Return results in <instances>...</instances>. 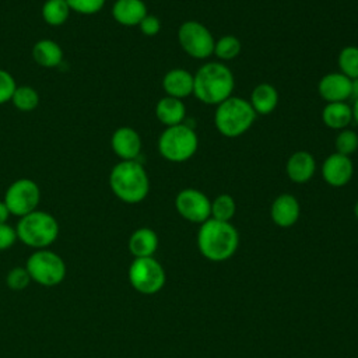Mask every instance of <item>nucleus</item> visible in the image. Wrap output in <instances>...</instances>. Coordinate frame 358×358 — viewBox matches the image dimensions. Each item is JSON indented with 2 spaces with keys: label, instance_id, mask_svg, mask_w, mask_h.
Wrapping results in <instances>:
<instances>
[{
  "label": "nucleus",
  "instance_id": "nucleus-1",
  "mask_svg": "<svg viewBox=\"0 0 358 358\" xmlns=\"http://www.w3.org/2000/svg\"><path fill=\"white\" fill-rule=\"evenodd\" d=\"M234 88V74L224 63L207 62L193 74V95L203 103L217 106L232 95Z\"/></svg>",
  "mask_w": 358,
  "mask_h": 358
},
{
  "label": "nucleus",
  "instance_id": "nucleus-2",
  "mask_svg": "<svg viewBox=\"0 0 358 358\" xmlns=\"http://www.w3.org/2000/svg\"><path fill=\"white\" fill-rule=\"evenodd\" d=\"M239 245V235L231 222L208 218L200 224L197 246L200 253L211 262H224L232 257Z\"/></svg>",
  "mask_w": 358,
  "mask_h": 358
},
{
  "label": "nucleus",
  "instance_id": "nucleus-3",
  "mask_svg": "<svg viewBox=\"0 0 358 358\" xmlns=\"http://www.w3.org/2000/svg\"><path fill=\"white\" fill-rule=\"evenodd\" d=\"M109 186L119 200L136 204L148 196L150 179L145 168L137 159L120 161L109 173Z\"/></svg>",
  "mask_w": 358,
  "mask_h": 358
},
{
  "label": "nucleus",
  "instance_id": "nucleus-4",
  "mask_svg": "<svg viewBox=\"0 0 358 358\" xmlns=\"http://www.w3.org/2000/svg\"><path fill=\"white\" fill-rule=\"evenodd\" d=\"M256 120V112L249 101L239 96H229L217 105L214 126L224 137H239L246 133Z\"/></svg>",
  "mask_w": 358,
  "mask_h": 358
},
{
  "label": "nucleus",
  "instance_id": "nucleus-5",
  "mask_svg": "<svg viewBox=\"0 0 358 358\" xmlns=\"http://www.w3.org/2000/svg\"><path fill=\"white\" fill-rule=\"evenodd\" d=\"M15 231L24 245L36 250L46 249L59 236V222L50 213L35 210L20 218Z\"/></svg>",
  "mask_w": 358,
  "mask_h": 358
},
{
  "label": "nucleus",
  "instance_id": "nucleus-6",
  "mask_svg": "<svg viewBox=\"0 0 358 358\" xmlns=\"http://www.w3.org/2000/svg\"><path fill=\"white\" fill-rule=\"evenodd\" d=\"M158 152L169 162H185L190 159L199 147L194 127L180 123L166 127L158 137Z\"/></svg>",
  "mask_w": 358,
  "mask_h": 358
},
{
  "label": "nucleus",
  "instance_id": "nucleus-7",
  "mask_svg": "<svg viewBox=\"0 0 358 358\" xmlns=\"http://www.w3.org/2000/svg\"><path fill=\"white\" fill-rule=\"evenodd\" d=\"M25 268L28 270L31 280L43 287H55L60 284L67 271L64 260L49 249H38L29 255Z\"/></svg>",
  "mask_w": 358,
  "mask_h": 358
},
{
  "label": "nucleus",
  "instance_id": "nucleus-8",
  "mask_svg": "<svg viewBox=\"0 0 358 358\" xmlns=\"http://www.w3.org/2000/svg\"><path fill=\"white\" fill-rule=\"evenodd\" d=\"M178 41L185 53L194 59H207L214 52L215 39L210 29L199 21L182 22L178 29Z\"/></svg>",
  "mask_w": 358,
  "mask_h": 358
},
{
  "label": "nucleus",
  "instance_id": "nucleus-9",
  "mask_svg": "<svg viewBox=\"0 0 358 358\" xmlns=\"http://www.w3.org/2000/svg\"><path fill=\"white\" fill-rule=\"evenodd\" d=\"M131 287L144 295L161 291L165 284V271L154 257H136L129 267Z\"/></svg>",
  "mask_w": 358,
  "mask_h": 358
},
{
  "label": "nucleus",
  "instance_id": "nucleus-10",
  "mask_svg": "<svg viewBox=\"0 0 358 358\" xmlns=\"http://www.w3.org/2000/svg\"><path fill=\"white\" fill-rule=\"evenodd\" d=\"M3 201L10 214L21 218L36 210L41 201V189L35 180L21 178L8 185Z\"/></svg>",
  "mask_w": 358,
  "mask_h": 358
},
{
  "label": "nucleus",
  "instance_id": "nucleus-11",
  "mask_svg": "<svg viewBox=\"0 0 358 358\" xmlns=\"http://www.w3.org/2000/svg\"><path fill=\"white\" fill-rule=\"evenodd\" d=\"M176 211L189 222L203 224L211 217V200L200 190L187 187L175 197Z\"/></svg>",
  "mask_w": 358,
  "mask_h": 358
},
{
  "label": "nucleus",
  "instance_id": "nucleus-12",
  "mask_svg": "<svg viewBox=\"0 0 358 358\" xmlns=\"http://www.w3.org/2000/svg\"><path fill=\"white\" fill-rule=\"evenodd\" d=\"M354 175V164L350 157L333 152L322 164V178L331 187L345 186Z\"/></svg>",
  "mask_w": 358,
  "mask_h": 358
},
{
  "label": "nucleus",
  "instance_id": "nucleus-13",
  "mask_svg": "<svg viewBox=\"0 0 358 358\" xmlns=\"http://www.w3.org/2000/svg\"><path fill=\"white\" fill-rule=\"evenodd\" d=\"M141 137L129 126L117 127L110 137V147L120 161L137 159L141 152Z\"/></svg>",
  "mask_w": 358,
  "mask_h": 358
},
{
  "label": "nucleus",
  "instance_id": "nucleus-14",
  "mask_svg": "<svg viewBox=\"0 0 358 358\" xmlns=\"http://www.w3.org/2000/svg\"><path fill=\"white\" fill-rule=\"evenodd\" d=\"M317 91L326 102H345L351 98V78L340 71L327 73L319 80Z\"/></svg>",
  "mask_w": 358,
  "mask_h": 358
},
{
  "label": "nucleus",
  "instance_id": "nucleus-15",
  "mask_svg": "<svg viewBox=\"0 0 358 358\" xmlns=\"http://www.w3.org/2000/svg\"><path fill=\"white\" fill-rule=\"evenodd\" d=\"M301 214L299 201L289 193H282L274 199L270 207V217L273 222L281 228L292 227Z\"/></svg>",
  "mask_w": 358,
  "mask_h": 358
},
{
  "label": "nucleus",
  "instance_id": "nucleus-16",
  "mask_svg": "<svg viewBox=\"0 0 358 358\" xmlns=\"http://www.w3.org/2000/svg\"><path fill=\"white\" fill-rule=\"evenodd\" d=\"M285 172L294 183H306L316 172V161L308 151H295L285 164Z\"/></svg>",
  "mask_w": 358,
  "mask_h": 358
},
{
  "label": "nucleus",
  "instance_id": "nucleus-17",
  "mask_svg": "<svg viewBox=\"0 0 358 358\" xmlns=\"http://www.w3.org/2000/svg\"><path fill=\"white\" fill-rule=\"evenodd\" d=\"M162 88L168 96L187 98L193 95V74L185 69H171L162 78Z\"/></svg>",
  "mask_w": 358,
  "mask_h": 358
},
{
  "label": "nucleus",
  "instance_id": "nucleus-18",
  "mask_svg": "<svg viewBox=\"0 0 358 358\" xmlns=\"http://www.w3.org/2000/svg\"><path fill=\"white\" fill-rule=\"evenodd\" d=\"M148 14L143 0H116L112 6L113 20L124 27H134Z\"/></svg>",
  "mask_w": 358,
  "mask_h": 358
},
{
  "label": "nucleus",
  "instance_id": "nucleus-19",
  "mask_svg": "<svg viewBox=\"0 0 358 358\" xmlns=\"http://www.w3.org/2000/svg\"><path fill=\"white\" fill-rule=\"evenodd\" d=\"M155 116L166 127L180 124L186 119L185 103L182 99L165 95L155 105Z\"/></svg>",
  "mask_w": 358,
  "mask_h": 358
},
{
  "label": "nucleus",
  "instance_id": "nucleus-20",
  "mask_svg": "<svg viewBox=\"0 0 358 358\" xmlns=\"http://www.w3.org/2000/svg\"><path fill=\"white\" fill-rule=\"evenodd\" d=\"M32 59L41 67L53 69L63 62V49L53 39H39L32 46Z\"/></svg>",
  "mask_w": 358,
  "mask_h": 358
},
{
  "label": "nucleus",
  "instance_id": "nucleus-21",
  "mask_svg": "<svg viewBox=\"0 0 358 358\" xmlns=\"http://www.w3.org/2000/svg\"><path fill=\"white\" fill-rule=\"evenodd\" d=\"M158 248V236L151 228L136 229L129 238V250L136 257H152Z\"/></svg>",
  "mask_w": 358,
  "mask_h": 358
},
{
  "label": "nucleus",
  "instance_id": "nucleus-22",
  "mask_svg": "<svg viewBox=\"0 0 358 358\" xmlns=\"http://www.w3.org/2000/svg\"><path fill=\"white\" fill-rule=\"evenodd\" d=\"M249 102L256 115H268L278 103V92L271 84L262 83L252 90Z\"/></svg>",
  "mask_w": 358,
  "mask_h": 358
},
{
  "label": "nucleus",
  "instance_id": "nucleus-23",
  "mask_svg": "<svg viewBox=\"0 0 358 358\" xmlns=\"http://www.w3.org/2000/svg\"><path fill=\"white\" fill-rule=\"evenodd\" d=\"M322 120L329 129L340 131L352 122V109L347 102H327L322 110Z\"/></svg>",
  "mask_w": 358,
  "mask_h": 358
},
{
  "label": "nucleus",
  "instance_id": "nucleus-24",
  "mask_svg": "<svg viewBox=\"0 0 358 358\" xmlns=\"http://www.w3.org/2000/svg\"><path fill=\"white\" fill-rule=\"evenodd\" d=\"M70 13L71 10L66 0H46L41 8L43 21L50 27L63 25L69 20Z\"/></svg>",
  "mask_w": 358,
  "mask_h": 358
},
{
  "label": "nucleus",
  "instance_id": "nucleus-25",
  "mask_svg": "<svg viewBox=\"0 0 358 358\" xmlns=\"http://www.w3.org/2000/svg\"><path fill=\"white\" fill-rule=\"evenodd\" d=\"M11 102L15 109L21 112H31L39 105V94L31 85H17Z\"/></svg>",
  "mask_w": 358,
  "mask_h": 358
},
{
  "label": "nucleus",
  "instance_id": "nucleus-26",
  "mask_svg": "<svg viewBox=\"0 0 358 358\" xmlns=\"http://www.w3.org/2000/svg\"><path fill=\"white\" fill-rule=\"evenodd\" d=\"M337 64L340 73L354 80L358 77V46L348 45L344 46L337 57Z\"/></svg>",
  "mask_w": 358,
  "mask_h": 358
},
{
  "label": "nucleus",
  "instance_id": "nucleus-27",
  "mask_svg": "<svg viewBox=\"0 0 358 358\" xmlns=\"http://www.w3.org/2000/svg\"><path fill=\"white\" fill-rule=\"evenodd\" d=\"M236 211V204L232 196L222 193L218 194L213 201H211V217L218 221H225L229 222L231 218L235 215Z\"/></svg>",
  "mask_w": 358,
  "mask_h": 358
},
{
  "label": "nucleus",
  "instance_id": "nucleus-28",
  "mask_svg": "<svg viewBox=\"0 0 358 358\" xmlns=\"http://www.w3.org/2000/svg\"><path fill=\"white\" fill-rule=\"evenodd\" d=\"M242 45L235 35H224L214 43V52L220 60H232L241 53Z\"/></svg>",
  "mask_w": 358,
  "mask_h": 358
},
{
  "label": "nucleus",
  "instance_id": "nucleus-29",
  "mask_svg": "<svg viewBox=\"0 0 358 358\" xmlns=\"http://www.w3.org/2000/svg\"><path fill=\"white\" fill-rule=\"evenodd\" d=\"M336 152L351 157L358 150V134L351 129H343L336 137Z\"/></svg>",
  "mask_w": 358,
  "mask_h": 358
},
{
  "label": "nucleus",
  "instance_id": "nucleus-30",
  "mask_svg": "<svg viewBox=\"0 0 358 358\" xmlns=\"http://www.w3.org/2000/svg\"><path fill=\"white\" fill-rule=\"evenodd\" d=\"M31 281L32 280H31V275H29L28 270L25 267H21V266H17V267L11 268L7 273V277H6V284L13 291L25 289L29 285Z\"/></svg>",
  "mask_w": 358,
  "mask_h": 358
},
{
  "label": "nucleus",
  "instance_id": "nucleus-31",
  "mask_svg": "<svg viewBox=\"0 0 358 358\" xmlns=\"http://www.w3.org/2000/svg\"><path fill=\"white\" fill-rule=\"evenodd\" d=\"M70 10L83 15H92L99 13L106 0H66Z\"/></svg>",
  "mask_w": 358,
  "mask_h": 358
},
{
  "label": "nucleus",
  "instance_id": "nucleus-32",
  "mask_svg": "<svg viewBox=\"0 0 358 358\" xmlns=\"http://www.w3.org/2000/svg\"><path fill=\"white\" fill-rule=\"evenodd\" d=\"M15 88L17 83L11 73H8L4 69H0V105L11 101Z\"/></svg>",
  "mask_w": 358,
  "mask_h": 358
},
{
  "label": "nucleus",
  "instance_id": "nucleus-33",
  "mask_svg": "<svg viewBox=\"0 0 358 358\" xmlns=\"http://www.w3.org/2000/svg\"><path fill=\"white\" fill-rule=\"evenodd\" d=\"M137 27L140 28L143 35L154 36V35H157L161 31V21H159V18L157 15L147 14Z\"/></svg>",
  "mask_w": 358,
  "mask_h": 358
},
{
  "label": "nucleus",
  "instance_id": "nucleus-34",
  "mask_svg": "<svg viewBox=\"0 0 358 358\" xmlns=\"http://www.w3.org/2000/svg\"><path fill=\"white\" fill-rule=\"evenodd\" d=\"M17 231L11 225L1 224L0 225V250H7L10 249L15 242H17Z\"/></svg>",
  "mask_w": 358,
  "mask_h": 358
},
{
  "label": "nucleus",
  "instance_id": "nucleus-35",
  "mask_svg": "<svg viewBox=\"0 0 358 358\" xmlns=\"http://www.w3.org/2000/svg\"><path fill=\"white\" fill-rule=\"evenodd\" d=\"M10 215H11V214H10L8 208H7V206L4 204V201H0V225H1V224H6Z\"/></svg>",
  "mask_w": 358,
  "mask_h": 358
},
{
  "label": "nucleus",
  "instance_id": "nucleus-36",
  "mask_svg": "<svg viewBox=\"0 0 358 358\" xmlns=\"http://www.w3.org/2000/svg\"><path fill=\"white\" fill-rule=\"evenodd\" d=\"M351 98H358V77L351 80Z\"/></svg>",
  "mask_w": 358,
  "mask_h": 358
},
{
  "label": "nucleus",
  "instance_id": "nucleus-37",
  "mask_svg": "<svg viewBox=\"0 0 358 358\" xmlns=\"http://www.w3.org/2000/svg\"><path fill=\"white\" fill-rule=\"evenodd\" d=\"M351 109H352V120H355V123L358 124V98L354 99Z\"/></svg>",
  "mask_w": 358,
  "mask_h": 358
},
{
  "label": "nucleus",
  "instance_id": "nucleus-38",
  "mask_svg": "<svg viewBox=\"0 0 358 358\" xmlns=\"http://www.w3.org/2000/svg\"><path fill=\"white\" fill-rule=\"evenodd\" d=\"M354 214H355V217H357V220H358V201H357L355 206H354Z\"/></svg>",
  "mask_w": 358,
  "mask_h": 358
}]
</instances>
